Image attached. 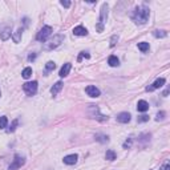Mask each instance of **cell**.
I'll use <instances>...</instances> for the list:
<instances>
[{"mask_svg":"<svg viewBox=\"0 0 170 170\" xmlns=\"http://www.w3.org/2000/svg\"><path fill=\"white\" fill-rule=\"evenodd\" d=\"M117 40H119V36H117V35H114V36L112 37V41H110V47H114V45H116V41H117Z\"/></svg>","mask_w":170,"mask_h":170,"instance_id":"31","label":"cell"},{"mask_svg":"<svg viewBox=\"0 0 170 170\" xmlns=\"http://www.w3.org/2000/svg\"><path fill=\"white\" fill-rule=\"evenodd\" d=\"M89 57H91V55H89V53H87V52H81L80 56L77 57V61H81L83 59H89Z\"/></svg>","mask_w":170,"mask_h":170,"instance_id":"27","label":"cell"},{"mask_svg":"<svg viewBox=\"0 0 170 170\" xmlns=\"http://www.w3.org/2000/svg\"><path fill=\"white\" fill-rule=\"evenodd\" d=\"M132 142H133V140H132V138H128L125 142H124V149H129L130 146H132Z\"/></svg>","mask_w":170,"mask_h":170,"instance_id":"29","label":"cell"},{"mask_svg":"<svg viewBox=\"0 0 170 170\" xmlns=\"http://www.w3.org/2000/svg\"><path fill=\"white\" fill-rule=\"evenodd\" d=\"M21 35H23V28H19V29L13 34V41L15 42H20V40H21Z\"/></svg>","mask_w":170,"mask_h":170,"instance_id":"19","label":"cell"},{"mask_svg":"<svg viewBox=\"0 0 170 170\" xmlns=\"http://www.w3.org/2000/svg\"><path fill=\"white\" fill-rule=\"evenodd\" d=\"M72 69V64L70 63H65L64 65H63V68L60 69V77H67L68 74H69V70Z\"/></svg>","mask_w":170,"mask_h":170,"instance_id":"13","label":"cell"},{"mask_svg":"<svg viewBox=\"0 0 170 170\" xmlns=\"http://www.w3.org/2000/svg\"><path fill=\"white\" fill-rule=\"evenodd\" d=\"M159 170H170V165H169V163L166 162V163H165L163 166H162L161 169H159Z\"/></svg>","mask_w":170,"mask_h":170,"instance_id":"33","label":"cell"},{"mask_svg":"<svg viewBox=\"0 0 170 170\" xmlns=\"http://www.w3.org/2000/svg\"><path fill=\"white\" fill-rule=\"evenodd\" d=\"M0 96H2V92H0Z\"/></svg>","mask_w":170,"mask_h":170,"instance_id":"34","label":"cell"},{"mask_svg":"<svg viewBox=\"0 0 170 170\" xmlns=\"http://www.w3.org/2000/svg\"><path fill=\"white\" fill-rule=\"evenodd\" d=\"M55 68H56V64L53 63V61H48V63H47V65H45V74L49 73V72H52V70H53Z\"/></svg>","mask_w":170,"mask_h":170,"instance_id":"20","label":"cell"},{"mask_svg":"<svg viewBox=\"0 0 170 170\" xmlns=\"http://www.w3.org/2000/svg\"><path fill=\"white\" fill-rule=\"evenodd\" d=\"M63 83H61V81H57V83H56L55 85H53V87H52L51 88V93H52V96H56V94H59V92L61 91V89H63Z\"/></svg>","mask_w":170,"mask_h":170,"instance_id":"14","label":"cell"},{"mask_svg":"<svg viewBox=\"0 0 170 170\" xmlns=\"http://www.w3.org/2000/svg\"><path fill=\"white\" fill-rule=\"evenodd\" d=\"M21 76L24 77V78H29L31 76H32V68H25L24 70H23V73H21Z\"/></svg>","mask_w":170,"mask_h":170,"instance_id":"23","label":"cell"},{"mask_svg":"<svg viewBox=\"0 0 170 170\" xmlns=\"http://www.w3.org/2000/svg\"><path fill=\"white\" fill-rule=\"evenodd\" d=\"M24 163H25L24 157H21L20 154H16V155H15V158H13V162H12L11 165H9L8 170H17V169H20Z\"/></svg>","mask_w":170,"mask_h":170,"instance_id":"6","label":"cell"},{"mask_svg":"<svg viewBox=\"0 0 170 170\" xmlns=\"http://www.w3.org/2000/svg\"><path fill=\"white\" fill-rule=\"evenodd\" d=\"M7 124H8L7 117H6V116H2V117H0V129H6Z\"/></svg>","mask_w":170,"mask_h":170,"instance_id":"24","label":"cell"},{"mask_svg":"<svg viewBox=\"0 0 170 170\" xmlns=\"http://www.w3.org/2000/svg\"><path fill=\"white\" fill-rule=\"evenodd\" d=\"M108 9H109V6L108 3H104L101 6V11H100V19H98V24L96 25V29L98 32H102L104 31V25L106 23V19H108Z\"/></svg>","mask_w":170,"mask_h":170,"instance_id":"2","label":"cell"},{"mask_svg":"<svg viewBox=\"0 0 170 170\" xmlns=\"http://www.w3.org/2000/svg\"><path fill=\"white\" fill-rule=\"evenodd\" d=\"M149 109V104L145 100H140L138 104H137V110L138 112H146Z\"/></svg>","mask_w":170,"mask_h":170,"instance_id":"15","label":"cell"},{"mask_svg":"<svg viewBox=\"0 0 170 170\" xmlns=\"http://www.w3.org/2000/svg\"><path fill=\"white\" fill-rule=\"evenodd\" d=\"M60 4H61V6H63V7H65V8L70 7V2H68V0H61Z\"/></svg>","mask_w":170,"mask_h":170,"instance_id":"30","label":"cell"},{"mask_svg":"<svg viewBox=\"0 0 170 170\" xmlns=\"http://www.w3.org/2000/svg\"><path fill=\"white\" fill-rule=\"evenodd\" d=\"M137 121H138V122H146V121H149V116L142 114V116H140L138 119H137Z\"/></svg>","mask_w":170,"mask_h":170,"instance_id":"28","label":"cell"},{"mask_svg":"<svg viewBox=\"0 0 170 170\" xmlns=\"http://www.w3.org/2000/svg\"><path fill=\"white\" fill-rule=\"evenodd\" d=\"M77 159H78L77 154H69V155H65L63 161H64V163H67V165H74L77 162Z\"/></svg>","mask_w":170,"mask_h":170,"instance_id":"11","label":"cell"},{"mask_svg":"<svg viewBox=\"0 0 170 170\" xmlns=\"http://www.w3.org/2000/svg\"><path fill=\"white\" fill-rule=\"evenodd\" d=\"M35 59H36V53H31L28 56V61H34Z\"/></svg>","mask_w":170,"mask_h":170,"instance_id":"32","label":"cell"},{"mask_svg":"<svg viewBox=\"0 0 170 170\" xmlns=\"http://www.w3.org/2000/svg\"><path fill=\"white\" fill-rule=\"evenodd\" d=\"M73 35L74 36H87L88 35V29H87V28H84L83 25L74 27L73 28Z\"/></svg>","mask_w":170,"mask_h":170,"instance_id":"12","label":"cell"},{"mask_svg":"<svg viewBox=\"0 0 170 170\" xmlns=\"http://www.w3.org/2000/svg\"><path fill=\"white\" fill-rule=\"evenodd\" d=\"M11 37V25L8 24H3L0 27V39L2 40H8Z\"/></svg>","mask_w":170,"mask_h":170,"instance_id":"7","label":"cell"},{"mask_svg":"<svg viewBox=\"0 0 170 170\" xmlns=\"http://www.w3.org/2000/svg\"><path fill=\"white\" fill-rule=\"evenodd\" d=\"M17 125H19V120H13L12 124H11V126H9L8 129H7V133H12V132H15L16 128H17Z\"/></svg>","mask_w":170,"mask_h":170,"instance_id":"22","label":"cell"},{"mask_svg":"<svg viewBox=\"0 0 170 170\" xmlns=\"http://www.w3.org/2000/svg\"><path fill=\"white\" fill-rule=\"evenodd\" d=\"M149 42H138V49L141 51V52H148L149 51Z\"/></svg>","mask_w":170,"mask_h":170,"instance_id":"21","label":"cell"},{"mask_svg":"<svg viewBox=\"0 0 170 170\" xmlns=\"http://www.w3.org/2000/svg\"><path fill=\"white\" fill-rule=\"evenodd\" d=\"M153 36L154 37H157V39H163V37H166L168 36V32L166 31H159V29H155L153 31Z\"/></svg>","mask_w":170,"mask_h":170,"instance_id":"17","label":"cell"},{"mask_svg":"<svg viewBox=\"0 0 170 170\" xmlns=\"http://www.w3.org/2000/svg\"><path fill=\"white\" fill-rule=\"evenodd\" d=\"M149 15H150V11L148 7L145 6H140L134 9L133 15H132V19H133V21L136 24L138 25H142V24H146L149 20Z\"/></svg>","mask_w":170,"mask_h":170,"instance_id":"1","label":"cell"},{"mask_svg":"<svg viewBox=\"0 0 170 170\" xmlns=\"http://www.w3.org/2000/svg\"><path fill=\"white\" fill-rule=\"evenodd\" d=\"M130 114L128 112H121V113H119V114H117V121L119 122H121V124H128V122L130 121Z\"/></svg>","mask_w":170,"mask_h":170,"instance_id":"10","label":"cell"},{"mask_svg":"<svg viewBox=\"0 0 170 170\" xmlns=\"http://www.w3.org/2000/svg\"><path fill=\"white\" fill-rule=\"evenodd\" d=\"M165 83H166V80H165L163 77H161V78H157V80H155V81H154L152 85H149V87H146V92H153V91H155V89H158V88L163 87Z\"/></svg>","mask_w":170,"mask_h":170,"instance_id":"8","label":"cell"},{"mask_svg":"<svg viewBox=\"0 0 170 170\" xmlns=\"http://www.w3.org/2000/svg\"><path fill=\"white\" fill-rule=\"evenodd\" d=\"M165 116H166V113H165L163 110H161V112H158L157 113V117H155V121H162V120H165Z\"/></svg>","mask_w":170,"mask_h":170,"instance_id":"26","label":"cell"},{"mask_svg":"<svg viewBox=\"0 0 170 170\" xmlns=\"http://www.w3.org/2000/svg\"><path fill=\"white\" fill-rule=\"evenodd\" d=\"M23 89L27 93V96H35L37 92V81H31L23 84Z\"/></svg>","mask_w":170,"mask_h":170,"instance_id":"5","label":"cell"},{"mask_svg":"<svg viewBox=\"0 0 170 170\" xmlns=\"http://www.w3.org/2000/svg\"><path fill=\"white\" fill-rule=\"evenodd\" d=\"M64 39H65V36L64 35H56V36H53V39H52L48 44L45 45V49L47 51H52V49H55L56 47H59L61 42L64 41Z\"/></svg>","mask_w":170,"mask_h":170,"instance_id":"3","label":"cell"},{"mask_svg":"<svg viewBox=\"0 0 170 170\" xmlns=\"http://www.w3.org/2000/svg\"><path fill=\"white\" fill-rule=\"evenodd\" d=\"M105 158L108 159V161H114V159L117 158V154L114 150H108V152L105 153Z\"/></svg>","mask_w":170,"mask_h":170,"instance_id":"18","label":"cell"},{"mask_svg":"<svg viewBox=\"0 0 170 170\" xmlns=\"http://www.w3.org/2000/svg\"><path fill=\"white\" fill-rule=\"evenodd\" d=\"M108 64H109L110 67H119L120 60L117 59V56H109V59H108Z\"/></svg>","mask_w":170,"mask_h":170,"instance_id":"16","label":"cell"},{"mask_svg":"<svg viewBox=\"0 0 170 170\" xmlns=\"http://www.w3.org/2000/svg\"><path fill=\"white\" fill-rule=\"evenodd\" d=\"M85 92H87L88 96L91 97H98L100 96V89H98L97 87H94V85H88L87 88H85Z\"/></svg>","mask_w":170,"mask_h":170,"instance_id":"9","label":"cell"},{"mask_svg":"<svg viewBox=\"0 0 170 170\" xmlns=\"http://www.w3.org/2000/svg\"><path fill=\"white\" fill-rule=\"evenodd\" d=\"M96 140H97V141H100V142H108V141H109V137H108V136L97 134V136H96Z\"/></svg>","mask_w":170,"mask_h":170,"instance_id":"25","label":"cell"},{"mask_svg":"<svg viewBox=\"0 0 170 170\" xmlns=\"http://www.w3.org/2000/svg\"><path fill=\"white\" fill-rule=\"evenodd\" d=\"M51 34H52V27H49V25L42 27L39 34L36 35V40L44 42V41H47V39H48V37L51 36Z\"/></svg>","mask_w":170,"mask_h":170,"instance_id":"4","label":"cell"}]
</instances>
